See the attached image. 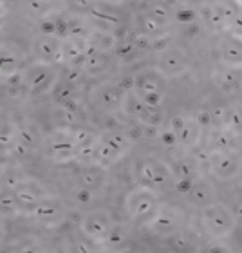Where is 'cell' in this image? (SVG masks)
I'll list each match as a JSON object with an SVG mask.
<instances>
[{"label": "cell", "mask_w": 242, "mask_h": 253, "mask_svg": "<svg viewBox=\"0 0 242 253\" xmlns=\"http://www.w3.org/2000/svg\"><path fill=\"white\" fill-rule=\"evenodd\" d=\"M118 42V37L114 33L105 31V29H98V31L90 33L89 43L92 47L100 49V51H105V53H111L114 51V45Z\"/></svg>", "instance_id": "obj_27"}, {"label": "cell", "mask_w": 242, "mask_h": 253, "mask_svg": "<svg viewBox=\"0 0 242 253\" xmlns=\"http://www.w3.org/2000/svg\"><path fill=\"white\" fill-rule=\"evenodd\" d=\"M15 195H16L18 205H20V210H26V211H29V213L40 205V201L45 199L43 195L38 194L37 188H33L31 185H26V183H18V185H16Z\"/></svg>", "instance_id": "obj_18"}, {"label": "cell", "mask_w": 242, "mask_h": 253, "mask_svg": "<svg viewBox=\"0 0 242 253\" xmlns=\"http://www.w3.org/2000/svg\"><path fill=\"white\" fill-rule=\"evenodd\" d=\"M109 65H111V56L105 51H100L90 45L89 51H87V56H85L83 63V71L89 76H100V74L107 73L109 71Z\"/></svg>", "instance_id": "obj_16"}, {"label": "cell", "mask_w": 242, "mask_h": 253, "mask_svg": "<svg viewBox=\"0 0 242 253\" xmlns=\"http://www.w3.org/2000/svg\"><path fill=\"white\" fill-rule=\"evenodd\" d=\"M18 139H20L22 143H26L29 148H33L35 145H37V137L33 136V132L29 130L27 126H26V128H20V130H18Z\"/></svg>", "instance_id": "obj_46"}, {"label": "cell", "mask_w": 242, "mask_h": 253, "mask_svg": "<svg viewBox=\"0 0 242 253\" xmlns=\"http://www.w3.org/2000/svg\"><path fill=\"white\" fill-rule=\"evenodd\" d=\"M206 252H230V246H221L219 243H215L213 246H208Z\"/></svg>", "instance_id": "obj_52"}, {"label": "cell", "mask_w": 242, "mask_h": 253, "mask_svg": "<svg viewBox=\"0 0 242 253\" xmlns=\"http://www.w3.org/2000/svg\"><path fill=\"white\" fill-rule=\"evenodd\" d=\"M130 38H132V42L136 43V47L139 49V53H147V51L152 49L154 38H150L148 35H145V33H134Z\"/></svg>", "instance_id": "obj_41"}, {"label": "cell", "mask_w": 242, "mask_h": 253, "mask_svg": "<svg viewBox=\"0 0 242 253\" xmlns=\"http://www.w3.org/2000/svg\"><path fill=\"white\" fill-rule=\"evenodd\" d=\"M96 139H98V137L90 130H87V128H73V141H74V145L78 147V150L83 147L94 145Z\"/></svg>", "instance_id": "obj_31"}, {"label": "cell", "mask_w": 242, "mask_h": 253, "mask_svg": "<svg viewBox=\"0 0 242 253\" xmlns=\"http://www.w3.org/2000/svg\"><path fill=\"white\" fill-rule=\"evenodd\" d=\"M33 215L38 217V219H53L60 213V208L56 205V201L45 197L43 201H40V205L31 211Z\"/></svg>", "instance_id": "obj_28"}, {"label": "cell", "mask_w": 242, "mask_h": 253, "mask_svg": "<svg viewBox=\"0 0 242 253\" xmlns=\"http://www.w3.org/2000/svg\"><path fill=\"white\" fill-rule=\"evenodd\" d=\"M51 156L54 161H71L78 158V147L73 141V128H58L51 141Z\"/></svg>", "instance_id": "obj_8"}, {"label": "cell", "mask_w": 242, "mask_h": 253, "mask_svg": "<svg viewBox=\"0 0 242 253\" xmlns=\"http://www.w3.org/2000/svg\"><path fill=\"white\" fill-rule=\"evenodd\" d=\"M166 76L161 74L158 69H148V71H141L136 74V87L134 92L137 96L150 94V92H163L166 87Z\"/></svg>", "instance_id": "obj_10"}, {"label": "cell", "mask_w": 242, "mask_h": 253, "mask_svg": "<svg viewBox=\"0 0 242 253\" xmlns=\"http://www.w3.org/2000/svg\"><path fill=\"white\" fill-rule=\"evenodd\" d=\"M98 137H100L103 143H107L111 148H114L116 152H120L121 156L128 152V150H130V147H132V143H134V139H132L128 134H125V132H120V130H112V128H109V130H105V132H101Z\"/></svg>", "instance_id": "obj_20"}, {"label": "cell", "mask_w": 242, "mask_h": 253, "mask_svg": "<svg viewBox=\"0 0 242 253\" xmlns=\"http://www.w3.org/2000/svg\"><path fill=\"white\" fill-rule=\"evenodd\" d=\"M159 195L152 186L137 185L125 197V213L128 219L147 226L159 208Z\"/></svg>", "instance_id": "obj_1"}, {"label": "cell", "mask_w": 242, "mask_h": 253, "mask_svg": "<svg viewBox=\"0 0 242 253\" xmlns=\"http://www.w3.org/2000/svg\"><path fill=\"white\" fill-rule=\"evenodd\" d=\"M101 244H105L107 248H120V246H123V244L126 243V237H125V233L121 232L120 228L116 226H112L109 232H107V235L100 241Z\"/></svg>", "instance_id": "obj_30"}, {"label": "cell", "mask_w": 242, "mask_h": 253, "mask_svg": "<svg viewBox=\"0 0 242 253\" xmlns=\"http://www.w3.org/2000/svg\"><path fill=\"white\" fill-rule=\"evenodd\" d=\"M139 100L148 107H154V109H161V105L164 103V94L163 92H150V94H143L139 96Z\"/></svg>", "instance_id": "obj_43"}, {"label": "cell", "mask_w": 242, "mask_h": 253, "mask_svg": "<svg viewBox=\"0 0 242 253\" xmlns=\"http://www.w3.org/2000/svg\"><path fill=\"white\" fill-rule=\"evenodd\" d=\"M184 123H186V116H183V114H174V116L168 120V125L172 126L175 132H179L184 126Z\"/></svg>", "instance_id": "obj_49"}, {"label": "cell", "mask_w": 242, "mask_h": 253, "mask_svg": "<svg viewBox=\"0 0 242 253\" xmlns=\"http://www.w3.org/2000/svg\"><path fill=\"white\" fill-rule=\"evenodd\" d=\"M148 16L154 18L159 26H163L164 29L168 27V24L175 22V11L174 7L166 2H154L150 4V9H148Z\"/></svg>", "instance_id": "obj_23"}, {"label": "cell", "mask_w": 242, "mask_h": 253, "mask_svg": "<svg viewBox=\"0 0 242 253\" xmlns=\"http://www.w3.org/2000/svg\"><path fill=\"white\" fill-rule=\"evenodd\" d=\"M195 181H197V177H174V188H175V192L177 194H181V195H188V192L192 188H194V185H195Z\"/></svg>", "instance_id": "obj_40"}, {"label": "cell", "mask_w": 242, "mask_h": 253, "mask_svg": "<svg viewBox=\"0 0 242 253\" xmlns=\"http://www.w3.org/2000/svg\"><path fill=\"white\" fill-rule=\"evenodd\" d=\"M228 29H232L233 35H237V37L242 38V4H239V13L237 16L233 18V22L230 24Z\"/></svg>", "instance_id": "obj_47"}, {"label": "cell", "mask_w": 242, "mask_h": 253, "mask_svg": "<svg viewBox=\"0 0 242 253\" xmlns=\"http://www.w3.org/2000/svg\"><path fill=\"white\" fill-rule=\"evenodd\" d=\"M233 211H235V215H237V217H242V201H241V203H239L237 208H235V210H233Z\"/></svg>", "instance_id": "obj_53"}, {"label": "cell", "mask_w": 242, "mask_h": 253, "mask_svg": "<svg viewBox=\"0 0 242 253\" xmlns=\"http://www.w3.org/2000/svg\"><path fill=\"white\" fill-rule=\"evenodd\" d=\"M112 53H114V56H116L121 63H132L141 56L139 49L136 47V43L132 42L130 37L118 38V42H116V45H114V51H112Z\"/></svg>", "instance_id": "obj_21"}, {"label": "cell", "mask_w": 242, "mask_h": 253, "mask_svg": "<svg viewBox=\"0 0 242 253\" xmlns=\"http://www.w3.org/2000/svg\"><path fill=\"white\" fill-rule=\"evenodd\" d=\"M123 111H125L128 116L136 118L139 125L161 126V123H163V112H161V109H154V107L145 105V103L139 100V96H137L136 92H130V94H128Z\"/></svg>", "instance_id": "obj_7"}, {"label": "cell", "mask_w": 242, "mask_h": 253, "mask_svg": "<svg viewBox=\"0 0 242 253\" xmlns=\"http://www.w3.org/2000/svg\"><path fill=\"white\" fill-rule=\"evenodd\" d=\"M195 16H197V15H195V11H192V9H186V13H183V11H175V20H177V22H184L186 26L194 22Z\"/></svg>", "instance_id": "obj_48"}, {"label": "cell", "mask_w": 242, "mask_h": 253, "mask_svg": "<svg viewBox=\"0 0 242 253\" xmlns=\"http://www.w3.org/2000/svg\"><path fill=\"white\" fill-rule=\"evenodd\" d=\"M26 84L33 92H45L54 85V73L47 63H40L31 67V71L26 76Z\"/></svg>", "instance_id": "obj_12"}, {"label": "cell", "mask_w": 242, "mask_h": 253, "mask_svg": "<svg viewBox=\"0 0 242 253\" xmlns=\"http://www.w3.org/2000/svg\"><path fill=\"white\" fill-rule=\"evenodd\" d=\"M90 33L89 27L83 22H71V29H69V37L71 40H89Z\"/></svg>", "instance_id": "obj_37"}, {"label": "cell", "mask_w": 242, "mask_h": 253, "mask_svg": "<svg viewBox=\"0 0 242 253\" xmlns=\"http://www.w3.org/2000/svg\"><path fill=\"white\" fill-rule=\"evenodd\" d=\"M121 158H123V156H121L120 152H116V150L109 147L107 143H103L100 137L94 141V147H92V159H94L100 167H109V165L116 163L118 159H121Z\"/></svg>", "instance_id": "obj_22"}, {"label": "cell", "mask_w": 242, "mask_h": 253, "mask_svg": "<svg viewBox=\"0 0 242 253\" xmlns=\"http://www.w3.org/2000/svg\"><path fill=\"white\" fill-rule=\"evenodd\" d=\"M60 49H62V40L58 37H51V35H40L35 38V53L43 63H56Z\"/></svg>", "instance_id": "obj_13"}, {"label": "cell", "mask_w": 242, "mask_h": 253, "mask_svg": "<svg viewBox=\"0 0 242 253\" xmlns=\"http://www.w3.org/2000/svg\"><path fill=\"white\" fill-rule=\"evenodd\" d=\"M235 137H237V134L230 126H211V132L208 136V147H210L211 152L232 150Z\"/></svg>", "instance_id": "obj_17"}, {"label": "cell", "mask_w": 242, "mask_h": 253, "mask_svg": "<svg viewBox=\"0 0 242 253\" xmlns=\"http://www.w3.org/2000/svg\"><path fill=\"white\" fill-rule=\"evenodd\" d=\"M201 132H202V126L197 123V120L195 118H186L184 126L177 132V145L181 147L183 152H190L192 148L199 145Z\"/></svg>", "instance_id": "obj_15"}, {"label": "cell", "mask_w": 242, "mask_h": 253, "mask_svg": "<svg viewBox=\"0 0 242 253\" xmlns=\"http://www.w3.org/2000/svg\"><path fill=\"white\" fill-rule=\"evenodd\" d=\"M130 92H126L120 84H101L98 87V101L109 112H118L125 107Z\"/></svg>", "instance_id": "obj_9"}, {"label": "cell", "mask_w": 242, "mask_h": 253, "mask_svg": "<svg viewBox=\"0 0 242 253\" xmlns=\"http://www.w3.org/2000/svg\"><path fill=\"white\" fill-rule=\"evenodd\" d=\"M0 67H2V73L7 74H15L16 73V56L13 53H5L2 51V63H0Z\"/></svg>", "instance_id": "obj_44"}, {"label": "cell", "mask_w": 242, "mask_h": 253, "mask_svg": "<svg viewBox=\"0 0 242 253\" xmlns=\"http://www.w3.org/2000/svg\"><path fill=\"white\" fill-rule=\"evenodd\" d=\"M230 128L235 134H242V103L230 107Z\"/></svg>", "instance_id": "obj_36"}, {"label": "cell", "mask_w": 242, "mask_h": 253, "mask_svg": "<svg viewBox=\"0 0 242 253\" xmlns=\"http://www.w3.org/2000/svg\"><path fill=\"white\" fill-rule=\"evenodd\" d=\"M219 60L228 69H242V38L233 33L228 35L219 49Z\"/></svg>", "instance_id": "obj_11"}, {"label": "cell", "mask_w": 242, "mask_h": 253, "mask_svg": "<svg viewBox=\"0 0 242 253\" xmlns=\"http://www.w3.org/2000/svg\"><path fill=\"white\" fill-rule=\"evenodd\" d=\"M211 126H230V107L219 105L210 111Z\"/></svg>", "instance_id": "obj_32"}, {"label": "cell", "mask_w": 242, "mask_h": 253, "mask_svg": "<svg viewBox=\"0 0 242 253\" xmlns=\"http://www.w3.org/2000/svg\"><path fill=\"white\" fill-rule=\"evenodd\" d=\"M54 100L65 105L69 100H73V94H71V87L69 84H58L54 85Z\"/></svg>", "instance_id": "obj_42"}, {"label": "cell", "mask_w": 242, "mask_h": 253, "mask_svg": "<svg viewBox=\"0 0 242 253\" xmlns=\"http://www.w3.org/2000/svg\"><path fill=\"white\" fill-rule=\"evenodd\" d=\"M201 213H202V224H204L206 232L215 241L230 237L237 228L239 217L235 215L233 208L226 206L224 203L213 201L210 205L202 206Z\"/></svg>", "instance_id": "obj_2"}, {"label": "cell", "mask_w": 242, "mask_h": 253, "mask_svg": "<svg viewBox=\"0 0 242 253\" xmlns=\"http://www.w3.org/2000/svg\"><path fill=\"white\" fill-rule=\"evenodd\" d=\"M174 177H199V161L190 156H183L172 165Z\"/></svg>", "instance_id": "obj_26"}, {"label": "cell", "mask_w": 242, "mask_h": 253, "mask_svg": "<svg viewBox=\"0 0 242 253\" xmlns=\"http://www.w3.org/2000/svg\"><path fill=\"white\" fill-rule=\"evenodd\" d=\"M2 211L7 213V211H13V213H18L20 211V205L16 201L15 192H4L2 194Z\"/></svg>", "instance_id": "obj_38"}, {"label": "cell", "mask_w": 242, "mask_h": 253, "mask_svg": "<svg viewBox=\"0 0 242 253\" xmlns=\"http://www.w3.org/2000/svg\"><path fill=\"white\" fill-rule=\"evenodd\" d=\"M219 87L226 94H235L242 90V71L241 69H226L219 80Z\"/></svg>", "instance_id": "obj_24"}, {"label": "cell", "mask_w": 242, "mask_h": 253, "mask_svg": "<svg viewBox=\"0 0 242 253\" xmlns=\"http://www.w3.org/2000/svg\"><path fill=\"white\" fill-rule=\"evenodd\" d=\"M195 120H197V123H199L202 128H206V126H211V116H210V111H201L197 116H195Z\"/></svg>", "instance_id": "obj_50"}, {"label": "cell", "mask_w": 242, "mask_h": 253, "mask_svg": "<svg viewBox=\"0 0 242 253\" xmlns=\"http://www.w3.org/2000/svg\"><path fill=\"white\" fill-rule=\"evenodd\" d=\"M92 201H94V190H90L81 185H80V188H76V192H74V203H76V205L85 208V206H89Z\"/></svg>", "instance_id": "obj_34"}, {"label": "cell", "mask_w": 242, "mask_h": 253, "mask_svg": "<svg viewBox=\"0 0 242 253\" xmlns=\"http://www.w3.org/2000/svg\"><path fill=\"white\" fill-rule=\"evenodd\" d=\"M208 167L217 179L230 181L242 172V156L237 150H222V152H208Z\"/></svg>", "instance_id": "obj_4"}, {"label": "cell", "mask_w": 242, "mask_h": 253, "mask_svg": "<svg viewBox=\"0 0 242 253\" xmlns=\"http://www.w3.org/2000/svg\"><path fill=\"white\" fill-rule=\"evenodd\" d=\"M172 43H170V38L166 37V35H163V37H158V38H154V42H152V49L156 51V53H163V51H166V49L170 47Z\"/></svg>", "instance_id": "obj_45"}, {"label": "cell", "mask_w": 242, "mask_h": 253, "mask_svg": "<svg viewBox=\"0 0 242 253\" xmlns=\"http://www.w3.org/2000/svg\"><path fill=\"white\" fill-rule=\"evenodd\" d=\"M186 199H188V203H192V205L202 208V206L210 205V203L215 201V188H213V185H211L206 177H201L199 175L197 181H195L194 188L190 190L188 195H186Z\"/></svg>", "instance_id": "obj_14"}, {"label": "cell", "mask_w": 242, "mask_h": 253, "mask_svg": "<svg viewBox=\"0 0 242 253\" xmlns=\"http://www.w3.org/2000/svg\"><path fill=\"white\" fill-rule=\"evenodd\" d=\"M101 183H103V175H101L100 170H83L80 174V185L87 186L90 190L100 188Z\"/></svg>", "instance_id": "obj_29"}, {"label": "cell", "mask_w": 242, "mask_h": 253, "mask_svg": "<svg viewBox=\"0 0 242 253\" xmlns=\"http://www.w3.org/2000/svg\"><path fill=\"white\" fill-rule=\"evenodd\" d=\"M141 33L148 35L150 38H158V37H163L164 35V27L159 26L158 22L147 15L141 18Z\"/></svg>", "instance_id": "obj_33"}, {"label": "cell", "mask_w": 242, "mask_h": 253, "mask_svg": "<svg viewBox=\"0 0 242 253\" xmlns=\"http://www.w3.org/2000/svg\"><path fill=\"white\" fill-rule=\"evenodd\" d=\"M159 141L163 143L166 148H174L177 147V132L172 128L170 125L166 126H161V130H159Z\"/></svg>", "instance_id": "obj_35"}, {"label": "cell", "mask_w": 242, "mask_h": 253, "mask_svg": "<svg viewBox=\"0 0 242 253\" xmlns=\"http://www.w3.org/2000/svg\"><path fill=\"white\" fill-rule=\"evenodd\" d=\"M217 4L221 7V13L224 16V20H226V26L230 27V24H232L233 18L239 13V4L237 2H217Z\"/></svg>", "instance_id": "obj_39"}, {"label": "cell", "mask_w": 242, "mask_h": 253, "mask_svg": "<svg viewBox=\"0 0 242 253\" xmlns=\"http://www.w3.org/2000/svg\"><path fill=\"white\" fill-rule=\"evenodd\" d=\"M156 69L166 78H177L188 71V54L179 45H170L166 51L158 54Z\"/></svg>", "instance_id": "obj_5"}, {"label": "cell", "mask_w": 242, "mask_h": 253, "mask_svg": "<svg viewBox=\"0 0 242 253\" xmlns=\"http://www.w3.org/2000/svg\"><path fill=\"white\" fill-rule=\"evenodd\" d=\"M112 226H114V224H112L111 213L107 210H103V208L85 211L83 217H81V222H80V228H81V232H83L85 237L92 239V241H98V243L105 237L107 232H109Z\"/></svg>", "instance_id": "obj_6"}, {"label": "cell", "mask_w": 242, "mask_h": 253, "mask_svg": "<svg viewBox=\"0 0 242 253\" xmlns=\"http://www.w3.org/2000/svg\"><path fill=\"white\" fill-rule=\"evenodd\" d=\"M199 16L206 26L211 27V29H215V31L217 29H228L226 20H224V16H222V13H221V7H219L217 2H204V4H201Z\"/></svg>", "instance_id": "obj_19"}, {"label": "cell", "mask_w": 242, "mask_h": 253, "mask_svg": "<svg viewBox=\"0 0 242 253\" xmlns=\"http://www.w3.org/2000/svg\"><path fill=\"white\" fill-rule=\"evenodd\" d=\"M13 150H15V154L16 156H27V154H29V150H31V148L27 147L26 143H22L20 139H16L15 141V145H13Z\"/></svg>", "instance_id": "obj_51"}, {"label": "cell", "mask_w": 242, "mask_h": 253, "mask_svg": "<svg viewBox=\"0 0 242 253\" xmlns=\"http://www.w3.org/2000/svg\"><path fill=\"white\" fill-rule=\"evenodd\" d=\"M184 224V213L177 206L159 205L156 215L148 222L147 228L158 237H174L181 232Z\"/></svg>", "instance_id": "obj_3"}, {"label": "cell", "mask_w": 242, "mask_h": 253, "mask_svg": "<svg viewBox=\"0 0 242 253\" xmlns=\"http://www.w3.org/2000/svg\"><path fill=\"white\" fill-rule=\"evenodd\" d=\"M134 174L139 185L152 186L154 188V177H156V159H143L137 161L134 167Z\"/></svg>", "instance_id": "obj_25"}]
</instances>
